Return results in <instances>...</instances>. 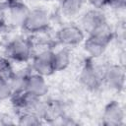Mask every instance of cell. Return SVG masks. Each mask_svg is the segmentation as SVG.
<instances>
[{
	"mask_svg": "<svg viewBox=\"0 0 126 126\" xmlns=\"http://www.w3.org/2000/svg\"><path fill=\"white\" fill-rule=\"evenodd\" d=\"M8 59L17 62H27L32 55V44L25 38H16L10 41L6 47Z\"/></svg>",
	"mask_w": 126,
	"mask_h": 126,
	"instance_id": "obj_4",
	"label": "cell"
},
{
	"mask_svg": "<svg viewBox=\"0 0 126 126\" xmlns=\"http://www.w3.org/2000/svg\"><path fill=\"white\" fill-rule=\"evenodd\" d=\"M71 63V55L67 47H63L56 51H53V66L54 71L65 70Z\"/></svg>",
	"mask_w": 126,
	"mask_h": 126,
	"instance_id": "obj_14",
	"label": "cell"
},
{
	"mask_svg": "<svg viewBox=\"0 0 126 126\" xmlns=\"http://www.w3.org/2000/svg\"><path fill=\"white\" fill-rule=\"evenodd\" d=\"M108 23L106 21V17L101 10L91 9L82 16L80 28L84 31V32L91 34L103 28Z\"/></svg>",
	"mask_w": 126,
	"mask_h": 126,
	"instance_id": "obj_6",
	"label": "cell"
},
{
	"mask_svg": "<svg viewBox=\"0 0 126 126\" xmlns=\"http://www.w3.org/2000/svg\"><path fill=\"white\" fill-rule=\"evenodd\" d=\"M57 40L65 47H74L84 42L85 32L79 27L75 25H68L62 27L57 32Z\"/></svg>",
	"mask_w": 126,
	"mask_h": 126,
	"instance_id": "obj_5",
	"label": "cell"
},
{
	"mask_svg": "<svg viewBox=\"0 0 126 126\" xmlns=\"http://www.w3.org/2000/svg\"><path fill=\"white\" fill-rule=\"evenodd\" d=\"M32 68L33 73L43 77L53 74L55 72L53 66V51L44 50L34 55L32 62Z\"/></svg>",
	"mask_w": 126,
	"mask_h": 126,
	"instance_id": "obj_9",
	"label": "cell"
},
{
	"mask_svg": "<svg viewBox=\"0 0 126 126\" xmlns=\"http://www.w3.org/2000/svg\"><path fill=\"white\" fill-rule=\"evenodd\" d=\"M113 33L111 28L107 24L98 31L89 34L88 38L84 40L85 51L92 58L100 57L106 50L108 44L112 39Z\"/></svg>",
	"mask_w": 126,
	"mask_h": 126,
	"instance_id": "obj_1",
	"label": "cell"
},
{
	"mask_svg": "<svg viewBox=\"0 0 126 126\" xmlns=\"http://www.w3.org/2000/svg\"><path fill=\"white\" fill-rule=\"evenodd\" d=\"M29 10L30 9L25 4L19 1L11 3L6 10V22L8 21L11 25L16 27H22Z\"/></svg>",
	"mask_w": 126,
	"mask_h": 126,
	"instance_id": "obj_11",
	"label": "cell"
},
{
	"mask_svg": "<svg viewBox=\"0 0 126 126\" xmlns=\"http://www.w3.org/2000/svg\"><path fill=\"white\" fill-rule=\"evenodd\" d=\"M50 25V16L48 12L41 8L29 10L22 28L31 33L44 32Z\"/></svg>",
	"mask_w": 126,
	"mask_h": 126,
	"instance_id": "obj_2",
	"label": "cell"
},
{
	"mask_svg": "<svg viewBox=\"0 0 126 126\" xmlns=\"http://www.w3.org/2000/svg\"><path fill=\"white\" fill-rule=\"evenodd\" d=\"M103 3L112 9H124L126 6V0H103Z\"/></svg>",
	"mask_w": 126,
	"mask_h": 126,
	"instance_id": "obj_18",
	"label": "cell"
},
{
	"mask_svg": "<svg viewBox=\"0 0 126 126\" xmlns=\"http://www.w3.org/2000/svg\"><path fill=\"white\" fill-rule=\"evenodd\" d=\"M18 123L20 125H24V126H35V125L41 124L42 123V119L36 114L21 113Z\"/></svg>",
	"mask_w": 126,
	"mask_h": 126,
	"instance_id": "obj_16",
	"label": "cell"
},
{
	"mask_svg": "<svg viewBox=\"0 0 126 126\" xmlns=\"http://www.w3.org/2000/svg\"><path fill=\"white\" fill-rule=\"evenodd\" d=\"M103 84L109 89L120 92L125 86V70L120 65H109L104 67Z\"/></svg>",
	"mask_w": 126,
	"mask_h": 126,
	"instance_id": "obj_7",
	"label": "cell"
},
{
	"mask_svg": "<svg viewBox=\"0 0 126 126\" xmlns=\"http://www.w3.org/2000/svg\"><path fill=\"white\" fill-rule=\"evenodd\" d=\"M103 73L104 68L94 62H88L81 71L80 81L86 89L95 91L103 84Z\"/></svg>",
	"mask_w": 126,
	"mask_h": 126,
	"instance_id": "obj_3",
	"label": "cell"
},
{
	"mask_svg": "<svg viewBox=\"0 0 126 126\" xmlns=\"http://www.w3.org/2000/svg\"><path fill=\"white\" fill-rule=\"evenodd\" d=\"M6 23V10L0 5V27Z\"/></svg>",
	"mask_w": 126,
	"mask_h": 126,
	"instance_id": "obj_19",
	"label": "cell"
},
{
	"mask_svg": "<svg viewBox=\"0 0 126 126\" xmlns=\"http://www.w3.org/2000/svg\"><path fill=\"white\" fill-rule=\"evenodd\" d=\"M15 74L13 66L8 58H0V79L9 81Z\"/></svg>",
	"mask_w": 126,
	"mask_h": 126,
	"instance_id": "obj_15",
	"label": "cell"
},
{
	"mask_svg": "<svg viewBox=\"0 0 126 126\" xmlns=\"http://www.w3.org/2000/svg\"><path fill=\"white\" fill-rule=\"evenodd\" d=\"M85 2L86 0H61L60 10L65 17L72 18L82 11Z\"/></svg>",
	"mask_w": 126,
	"mask_h": 126,
	"instance_id": "obj_13",
	"label": "cell"
},
{
	"mask_svg": "<svg viewBox=\"0 0 126 126\" xmlns=\"http://www.w3.org/2000/svg\"><path fill=\"white\" fill-rule=\"evenodd\" d=\"M43 1H51V0H43Z\"/></svg>",
	"mask_w": 126,
	"mask_h": 126,
	"instance_id": "obj_20",
	"label": "cell"
},
{
	"mask_svg": "<svg viewBox=\"0 0 126 126\" xmlns=\"http://www.w3.org/2000/svg\"><path fill=\"white\" fill-rule=\"evenodd\" d=\"M13 95L12 89L8 81L0 79V101L6 100Z\"/></svg>",
	"mask_w": 126,
	"mask_h": 126,
	"instance_id": "obj_17",
	"label": "cell"
},
{
	"mask_svg": "<svg viewBox=\"0 0 126 126\" xmlns=\"http://www.w3.org/2000/svg\"><path fill=\"white\" fill-rule=\"evenodd\" d=\"M24 92L33 96L42 98L48 93L47 82L44 79V77L41 75H38L36 73L29 74L27 75V78H26Z\"/></svg>",
	"mask_w": 126,
	"mask_h": 126,
	"instance_id": "obj_10",
	"label": "cell"
},
{
	"mask_svg": "<svg viewBox=\"0 0 126 126\" xmlns=\"http://www.w3.org/2000/svg\"><path fill=\"white\" fill-rule=\"evenodd\" d=\"M64 115V107L63 104L58 100H48L44 101L42 111H41V119L50 122L55 123L57 121H60L61 118H63Z\"/></svg>",
	"mask_w": 126,
	"mask_h": 126,
	"instance_id": "obj_12",
	"label": "cell"
},
{
	"mask_svg": "<svg viewBox=\"0 0 126 126\" xmlns=\"http://www.w3.org/2000/svg\"><path fill=\"white\" fill-rule=\"evenodd\" d=\"M102 124L105 126H120L125 121V111L118 101H110L102 112Z\"/></svg>",
	"mask_w": 126,
	"mask_h": 126,
	"instance_id": "obj_8",
	"label": "cell"
}]
</instances>
